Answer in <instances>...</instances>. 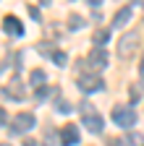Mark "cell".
<instances>
[{
  "label": "cell",
  "instance_id": "6da1fadb",
  "mask_svg": "<svg viewBox=\"0 0 144 146\" xmlns=\"http://www.w3.org/2000/svg\"><path fill=\"white\" fill-rule=\"evenodd\" d=\"M79 112H81V125L86 128V131H92V133H102V131H105L102 115H100L89 102H81V104H79Z\"/></svg>",
  "mask_w": 144,
  "mask_h": 146
},
{
  "label": "cell",
  "instance_id": "7a4b0ae2",
  "mask_svg": "<svg viewBox=\"0 0 144 146\" xmlns=\"http://www.w3.org/2000/svg\"><path fill=\"white\" fill-rule=\"evenodd\" d=\"M136 47H139V31H126L118 39V55L123 60H129L131 55L136 52Z\"/></svg>",
  "mask_w": 144,
  "mask_h": 146
},
{
  "label": "cell",
  "instance_id": "3957f363",
  "mask_svg": "<svg viewBox=\"0 0 144 146\" xmlns=\"http://www.w3.org/2000/svg\"><path fill=\"white\" fill-rule=\"evenodd\" d=\"M113 120L121 128H134L136 125V112H134V107H129V104H115L113 107Z\"/></svg>",
  "mask_w": 144,
  "mask_h": 146
},
{
  "label": "cell",
  "instance_id": "277c9868",
  "mask_svg": "<svg viewBox=\"0 0 144 146\" xmlns=\"http://www.w3.org/2000/svg\"><path fill=\"white\" fill-rule=\"evenodd\" d=\"M79 89L84 91V94L102 91V89H105V81H102L100 76H94V73H81V76H79Z\"/></svg>",
  "mask_w": 144,
  "mask_h": 146
},
{
  "label": "cell",
  "instance_id": "5b68a950",
  "mask_svg": "<svg viewBox=\"0 0 144 146\" xmlns=\"http://www.w3.org/2000/svg\"><path fill=\"white\" fill-rule=\"evenodd\" d=\"M34 125H37V117H34L31 112H19L13 117V123H11V131L13 133H26V131H31Z\"/></svg>",
  "mask_w": 144,
  "mask_h": 146
},
{
  "label": "cell",
  "instance_id": "8992f818",
  "mask_svg": "<svg viewBox=\"0 0 144 146\" xmlns=\"http://www.w3.org/2000/svg\"><path fill=\"white\" fill-rule=\"evenodd\" d=\"M84 65H89V70H102L105 65H107V52L102 50V47H92V52H89V58L84 60Z\"/></svg>",
  "mask_w": 144,
  "mask_h": 146
},
{
  "label": "cell",
  "instance_id": "52a82bcc",
  "mask_svg": "<svg viewBox=\"0 0 144 146\" xmlns=\"http://www.w3.org/2000/svg\"><path fill=\"white\" fill-rule=\"evenodd\" d=\"M79 138H81V136H79V128H76V125H63V128H60V143H63V146H76Z\"/></svg>",
  "mask_w": 144,
  "mask_h": 146
},
{
  "label": "cell",
  "instance_id": "ba28073f",
  "mask_svg": "<svg viewBox=\"0 0 144 146\" xmlns=\"http://www.w3.org/2000/svg\"><path fill=\"white\" fill-rule=\"evenodd\" d=\"M3 97H11V99H24V97H26V91L21 89V78H19V76L11 78V84L3 89Z\"/></svg>",
  "mask_w": 144,
  "mask_h": 146
},
{
  "label": "cell",
  "instance_id": "9c48e42d",
  "mask_svg": "<svg viewBox=\"0 0 144 146\" xmlns=\"http://www.w3.org/2000/svg\"><path fill=\"white\" fill-rule=\"evenodd\" d=\"M3 29H5V34H11V36H21L24 34V26H21V21L16 16H5L3 18Z\"/></svg>",
  "mask_w": 144,
  "mask_h": 146
},
{
  "label": "cell",
  "instance_id": "30bf717a",
  "mask_svg": "<svg viewBox=\"0 0 144 146\" xmlns=\"http://www.w3.org/2000/svg\"><path fill=\"white\" fill-rule=\"evenodd\" d=\"M131 13H134V5H123V8L115 13V18H113V26H123V24H129Z\"/></svg>",
  "mask_w": 144,
  "mask_h": 146
},
{
  "label": "cell",
  "instance_id": "8fae6325",
  "mask_svg": "<svg viewBox=\"0 0 144 146\" xmlns=\"http://www.w3.org/2000/svg\"><path fill=\"white\" fill-rule=\"evenodd\" d=\"M107 39H110V31H107V29H97V31H94V36H92V44H94V47H102V50H105Z\"/></svg>",
  "mask_w": 144,
  "mask_h": 146
},
{
  "label": "cell",
  "instance_id": "7c38bea8",
  "mask_svg": "<svg viewBox=\"0 0 144 146\" xmlns=\"http://www.w3.org/2000/svg\"><path fill=\"white\" fill-rule=\"evenodd\" d=\"M29 81H31V86H37V89L47 86V84H45L47 76H45V70H40V68H37V70H31V78H29Z\"/></svg>",
  "mask_w": 144,
  "mask_h": 146
},
{
  "label": "cell",
  "instance_id": "4fadbf2b",
  "mask_svg": "<svg viewBox=\"0 0 144 146\" xmlns=\"http://www.w3.org/2000/svg\"><path fill=\"white\" fill-rule=\"evenodd\" d=\"M50 58L55 60L58 65H66V60H68V58H66V52H60V50H55V52H50Z\"/></svg>",
  "mask_w": 144,
  "mask_h": 146
},
{
  "label": "cell",
  "instance_id": "5bb4252c",
  "mask_svg": "<svg viewBox=\"0 0 144 146\" xmlns=\"http://www.w3.org/2000/svg\"><path fill=\"white\" fill-rule=\"evenodd\" d=\"M55 143H58L55 133H52V131H47V133H45V141H42V146H55Z\"/></svg>",
  "mask_w": 144,
  "mask_h": 146
},
{
  "label": "cell",
  "instance_id": "9a60e30c",
  "mask_svg": "<svg viewBox=\"0 0 144 146\" xmlns=\"http://www.w3.org/2000/svg\"><path fill=\"white\" fill-rule=\"evenodd\" d=\"M84 21H81V16H71V21H68V29H81Z\"/></svg>",
  "mask_w": 144,
  "mask_h": 146
},
{
  "label": "cell",
  "instance_id": "2e32d148",
  "mask_svg": "<svg viewBox=\"0 0 144 146\" xmlns=\"http://www.w3.org/2000/svg\"><path fill=\"white\" fill-rule=\"evenodd\" d=\"M50 91L55 94V89H52V86H42V89H37V97H40V99H45V97L50 94Z\"/></svg>",
  "mask_w": 144,
  "mask_h": 146
},
{
  "label": "cell",
  "instance_id": "e0dca14e",
  "mask_svg": "<svg viewBox=\"0 0 144 146\" xmlns=\"http://www.w3.org/2000/svg\"><path fill=\"white\" fill-rule=\"evenodd\" d=\"M129 141H131V143H141V136H139V133H131Z\"/></svg>",
  "mask_w": 144,
  "mask_h": 146
},
{
  "label": "cell",
  "instance_id": "ac0fdd59",
  "mask_svg": "<svg viewBox=\"0 0 144 146\" xmlns=\"http://www.w3.org/2000/svg\"><path fill=\"white\" fill-rule=\"evenodd\" d=\"M141 81H144V60H141Z\"/></svg>",
  "mask_w": 144,
  "mask_h": 146
},
{
  "label": "cell",
  "instance_id": "d6986e66",
  "mask_svg": "<svg viewBox=\"0 0 144 146\" xmlns=\"http://www.w3.org/2000/svg\"><path fill=\"white\" fill-rule=\"evenodd\" d=\"M3 146H11V143H3Z\"/></svg>",
  "mask_w": 144,
  "mask_h": 146
},
{
  "label": "cell",
  "instance_id": "ffe728a7",
  "mask_svg": "<svg viewBox=\"0 0 144 146\" xmlns=\"http://www.w3.org/2000/svg\"><path fill=\"white\" fill-rule=\"evenodd\" d=\"M141 8H144V3H141Z\"/></svg>",
  "mask_w": 144,
  "mask_h": 146
}]
</instances>
